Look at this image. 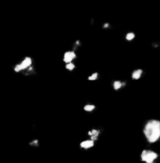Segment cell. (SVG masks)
<instances>
[{"label": "cell", "instance_id": "7", "mask_svg": "<svg viewBox=\"0 0 160 163\" xmlns=\"http://www.w3.org/2000/svg\"><path fill=\"white\" fill-rule=\"evenodd\" d=\"M125 86H127V83H125V81H121V80H115L113 81V83H112V88H113V90L115 91H119L123 89Z\"/></svg>", "mask_w": 160, "mask_h": 163}, {"label": "cell", "instance_id": "4", "mask_svg": "<svg viewBox=\"0 0 160 163\" xmlns=\"http://www.w3.org/2000/svg\"><path fill=\"white\" fill-rule=\"evenodd\" d=\"M76 57H77V54L75 53V51H67V52L64 53L63 61L66 64L70 63V62H73V60L76 59Z\"/></svg>", "mask_w": 160, "mask_h": 163}, {"label": "cell", "instance_id": "9", "mask_svg": "<svg viewBox=\"0 0 160 163\" xmlns=\"http://www.w3.org/2000/svg\"><path fill=\"white\" fill-rule=\"evenodd\" d=\"M95 109H96V105L92 103H87L83 106V110L87 113H92L93 111H95Z\"/></svg>", "mask_w": 160, "mask_h": 163}, {"label": "cell", "instance_id": "11", "mask_svg": "<svg viewBox=\"0 0 160 163\" xmlns=\"http://www.w3.org/2000/svg\"><path fill=\"white\" fill-rule=\"evenodd\" d=\"M98 76H99V73L98 72H93L90 76H88V81H96L98 79Z\"/></svg>", "mask_w": 160, "mask_h": 163}, {"label": "cell", "instance_id": "14", "mask_svg": "<svg viewBox=\"0 0 160 163\" xmlns=\"http://www.w3.org/2000/svg\"><path fill=\"white\" fill-rule=\"evenodd\" d=\"M104 27H109V23H106V25H104Z\"/></svg>", "mask_w": 160, "mask_h": 163}, {"label": "cell", "instance_id": "13", "mask_svg": "<svg viewBox=\"0 0 160 163\" xmlns=\"http://www.w3.org/2000/svg\"><path fill=\"white\" fill-rule=\"evenodd\" d=\"M29 145L32 147H37L39 145V141L37 139H33L32 141L29 142Z\"/></svg>", "mask_w": 160, "mask_h": 163}, {"label": "cell", "instance_id": "15", "mask_svg": "<svg viewBox=\"0 0 160 163\" xmlns=\"http://www.w3.org/2000/svg\"><path fill=\"white\" fill-rule=\"evenodd\" d=\"M154 163H156V162H154Z\"/></svg>", "mask_w": 160, "mask_h": 163}, {"label": "cell", "instance_id": "12", "mask_svg": "<svg viewBox=\"0 0 160 163\" xmlns=\"http://www.w3.org/2000/svg\"><path fill=\"white\" fill-rule=\"evenodd\" d=\"M135 37H136L135 33H133V32H128L127 35H125V39L128 40V41H131V40H133V39H135Z\"/></svg>", "mask_w": 160, "mask_h": 163}, {"label": "cell", "instance_id": "5", "mask_svg": "<svg viewBox=\"0 0 160 163\" xmlns=\"http://www.w3.org/2000/svg\"><path fill=\"white\" fill-rule=\"evenodd\" d=\"M95 146V142L91 139H87V140H83L80 142V147L83 150H89V149L93 148Z\"/></svg>", "mask_w": 160, "mask_h": 163}, {"label": "cell", "instance_id": "1", "mask_svg": "<svg viewBox=\"0 0 160 163\" xmlns=\"http://www.w3.org/2000/svg\"><path fill=\"white\" fill-rule=\"evenodd\" d=\"M143 136L149 144H155L160 138V121L150 119L143 126Z\"/></svg>", "mask_w": 160, "mask_h": 163}, {"label": "cell", "instance_id": "8", "mask_svg": "<svg viewBox=\"0 0 160 163\" xmlns=\"http://www.w3.org/2000/svg\"><path fill=\"white\" fill-rule=\"evenodd\" d=\"M142 75H143V69H137L132 71L131 73V78L132 80L134 81H137V80H139L142 77Z\"/></svg>", "mask_w": 160, "mask_h": 163}, {"label": "cell", "instance_id": "6", "mask_svg": "<svg viewBox=\"0 0 160 163\" xmlns=\"http://www.w3.org/2000/svg\"><path fill=\"white\" fill-rule=\"evenodd\" d=\"M100 134H101V131H100V130H98V128H92L91 130L87 132V135L89 136V139L93 140L94 142L98 140Z\"/></svg>", "mask_w": 160, "mask_h": 163}, {"label": "cell", "instance_id": "3", "mask_svg": "<svg viewBox=\"0 0 160 163\" xmlns=\"http://www.w3.org/2000/svg\"><path fill=\"white\" fill-rule=\"evenodd\" d=\"M32 66H33V59L30 56H25V58L22 60L21 63L16 64L14 67H13V69H14L15 72L20 73V72H23L25 69H27L28 67Z\"/></svg>", "mask_w": 160, "mask_h": 163}, {"label": "cell", "instance_id": "2", "mask_svg": "<svg viewBox=\"0 0 160 163\" xmlns=\"http://www.w3.org/2000/svg\"><path fill=\"white\" fill-rule=\"evenodd\" d=\"M158 158V154L152 149H144L141 153V159L144 163H154Z\"/></svg>", "mask_w": 160, "mask_h": 163}, {"label": "cell", "instance_id": "10", "mask_svg": "<svg viewBox=\"0 0 160 163\" xmlns=\"http://www.w3.org/2000/svg\"><path fill=\"white\" fill-rule=\"evenodd\" d=\"M65 69L69 71H73L75 69H76V65L73 63V62H70V63H67L66 66H65Z\"/></svg>", "mask_w": 160, "mask_h": 163}]
</instances>
